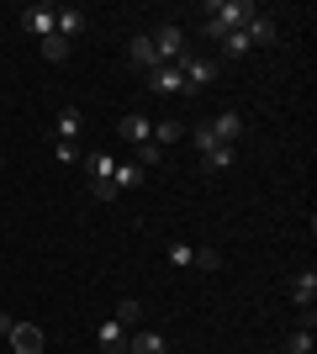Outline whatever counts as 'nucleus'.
<instances>
[{"mask_svg":"<svg viewBox=\"0 0 317 354\" xmlns=\"http://www.w3.org/2000/svg\"><path fill=\"white\" fill-rule=\"evenodd\" d=\"M254 16H259L254 0H211V6H206V37H217V43H222L227 32H243Z\"/></svg>","mask_w":317,"mask_h":354,"instance_id":"obj_1","label":"nucleus"},{"mask_svg":"<svg viewBox=\"0 0 317 354\" xmlns=\"http://www.w3.org/2000/svg\"><path fill=\"white\" fill-rule=\"evenodd\" d=\"M153 48H159V64H185V32L175 21H164L159 32H148Z\"/></svg>","mask_w":317,"mask_h":354,"instance_id":"obj_2","label":"nucleus"},{"mask_svg":"<svg viewBox=\"0 0 317 354\" xmlns=\"http://www.w3.org/2000/svg\"><path fill=\"white\" fill-rule=\"evenodd\" d=\"M127 339H133V333H127L117 317L95 323V344H101V354H133V349H127Z\"/></svg>","mask_w":317,"mask_h":354,"instance_id":"obj_3","label":"nucleus"},{"mask_svg":"<svg viewBox=\"0 0 317 354\" xmlns=\"http://www.w3.org/2000/svg\"><path fill=\"white\" fill-rule=\"evenodd\" d=\"M180 74H185V95H196V90H206L211 80H217V64L211 59H185Z\"/></svg>","mask_w":317,"mask_h":354,"instance_id":"obj_4","label":"nucleus"},{"mask_svg":"<svg viewBox=\"0 0 317 354\" xmlns=\"http://www.w3.org/2000/svg\"><path fill=\"white\" fill-rule=\"evenodd\" d=\"M16 21H21V32H32L37 43H43V37H53V6H27Z\"/></svg>","mask_w":317,"mask_h":354,"instance_id":"obj_5","label":"nucleus"},{"mask_svg":"<svg viewBox=\"0 0 317 354\" xmlns=\"http://www.w3.org/2000/svg\"><path fill=\"white\" fill-rule=\"evenodd\" d=\"M127 53H133V69H143V74L164 69V64H159V48H153V37H148V32H137L133 43H127Z\"/></svg>","mask_w":317,"mask_h":354,"instance_id":"obj_6","label":"nucleus"},{"mask_svg":"<svg viewBox=\"0 0 317 354\" xmlns=\"http://www.w3.org/2000/svg\"><path fill=\"white\" fill-rule=\"evenodd\" d=\"M148 90H153V95H185V74H180V64L153 69V74H148Z\"/></svg>","mask_w":317,"mask_h":354,"instance_id":"obj_7","label":"nucleus"},{"mask_svg":"<svg viewBox=\"0 0 317 354\" xmlns=\"http://www.w3.org/2000/svg\"><path fill=\"white\" fill-rule=\"evenodd\" d=\"M79 127H85L79 106H59V117H53V143H79Z\"/></svg>","mask_w":317,"mask_h":354,"instance_id":"obj_8","label":"nucleus"},{"mask_svg":"<svg viewBox=\"0 0 317 354\" xmlns=\"http://www.w3.org/2000/svg\"><path fill=\"white\" fill-rule=\"evenodd\" d=\"M53 32L75 43L79 32H85V11H79V6H53Z\"/></svg>","mask_w":317,"mask_h":354,"instance_id":"obj_9","label":"nucleus"},{"mask_svg":"<svg viewBox=\"0 0 317 354\" xmlns=\"http://www.w3.org/2000/svg\"><path fill=\"white\" fill-rule=\"evenodd\" d=\"M206 127H211V138H217V143H227V148L243 138V117H238V111H222V117H211Z\"/></svg>","mask_w":317,"mask_h":354,"instance_id":"obj_10","label":"nucleus"},{"mask_svg":"<svg viewBox=\"0 0 317 354\" xmlns=\"http://www.w3.org/2000/svg\"><path fill=\"white\" fill-rule=\"evenodd\" d=\"M233 159H238V148H227V143L206 148L201 153V175H222V169H233Z\"/></svg>","mask_w":317,"mask_h":354,"instance_id":"obj_11","label":"nucleus"},{"mask_svg":"<svg viewBox=\"0 0 317 354\" xmlns=\"http://www.w3.org/2000/svg\"><path fill=\"white\" fill-rule=\"evenodd\" d=\"M11 344H16V354H43V328L16 323V328H11Z\"/></svg>","mask_w":317,"mask_h":354,"instance_id":"obj_12","label":"nucleus"},{"mask_svg":"<svg viewBox=\"0 0 317 354\" xmlns=\"http://www.w3.org/2000/svg\"><path fill=\"white\" fill-rule=\"evenodd\" d=\"M117 133L127 138V143H148V138H153V122H148V117H122Z\"/></svg>","mask_w":317,"mask_h":354,"instance_id":"obj_13","label":"nucleus"},{"mask_svg":"<svg viewBox=\"0 0 317 354\" xmlns=\"http://www.w3.org/2000/svg\"><path fill=\"white\" fill-rule=\"evenodd\" d=\"M37 48H43L48 64H69V53H75V43H69V37H59V32H53V37H43Z\"/></svg>","mask_w":317,"mask_h":354,"instance_id":"obj_14","label":"nucleus"},{"mask_svg":"<svg viewBox=\"0 0 317 354\" xmlns=\"http://www.w3.org/2000/svg\"><path fill=\"white\" fill-rule=\"evenodd\" d=\"M291 301H296V307H312V301H317V275H312V270L291 281Z\"/></svg>","mask_w":317,"mask_h":354,"instance_id":"obj_15","label":"nucleus"},{"mask_svg":"<svg viewBox=\"0 0 317 354\" xmlns=\"http://www.w3.org/2000/svg\"><path fill=\"white\" fill-rule=\"evenodd\" d=\"M243 37H249V43H275V37H280V32H275V21L265 11L254 16V21H249V27H243Z\"/></svg>","mask_w":317,"mask_h":354,"instance_id":"obj_16","label":"nucleus"},{"mask_svg":"<svg viewBox=\"0 0 317 354\" xmlns=\"http://www.w3.org/2000/svg\"><path fill=\"white\" fill-rule=\"evenodd\" d=\"M127 349H133V354H164V333H133Z\"/></svg>","mask_w":317,"mask_h":354,"instance_id":"obj_17","label":"nucleus"},{"mask_svg":"<svg viewBox=\"0 0 317 354\" xmlns=\"http://www.w3.org/2000/svg\"><path fill=\"white\" fill-rule=\"evenodd\" d=\"M85 169H90V180H111L117 159H111V153H85Z\"/></svg>","mask_w":317,"mask_h":354,"instance_id":"obj_18","label":"nucleus"},{"mask_svg":"<svg viewBox=\"0 0 317 354\" xmlns=\"http://www.w3.org/2000/svg\"><path fill=\"white\" fill-rule=\"evenodd\" d=\"M137 317H143V307H137L133 296H127V301H117V323L127 328V333H137Z\"/></svg>","mask_w":317,"mask_h":354,"instance_id":"obj_19","label":"nucleus"},{"mask_svg":"<svg viewBox=\"0 0 317 354\" xmlns=\"http://www.w3.org/2000/svg\"><path fill=\"white\" fill-rule=\"evenodd\" d=\"M180 122H153V138H148V143H159V148H164V143H180Z\"/></svg>","mask_w":317,"mask_h":354,"instance_id":"obj_20","label":"nucleus"},{"mask_svg":"<svg viewBox=\"0 0 317 354\" xmlns=\"http://www.w3.org/2000/svg\"><path fill=\"white\" fill-rule=\"evenodd\" d=\"M137 180H143L137 164H117V169H111V185H117V191H127V185H137Z\"/></svg>","mask_w":317,"mask_h":354,"instance_id":"obj_21","label":"nucleus"},{"mask_svg":"<svg viewBox=\"0 0 317 354\" xmlns=\"http://www.w3.org/2000/svg\"><path fill=\"white\" fill-rule=\"evenodd\" d=\"M249 48H254V43H249L243 32H227V37H222V53H227V59H243Z\"/></svg>","mask_w":317,"mask_h":354,"instance_id":"obj_22","label":"nucleus"},{"mask_svg":"<svg viewBox=\"0 0 317 354\" xmlns=\"http://www.w3.org/2000/svg\"><path fill=\"white\" fill-rule=\"evenodd\" d=\"M159 159H164V148H159V143H137V169H153Z\"/></svg>","mask_w":317,"mask_h":354,"instance_id":"obj_23","label":"nucleus"},{"mask_svg":"<svg viewBox=\"0 0 317 354\" xmlns=\"http://www.w3.org/2000/svg\"><path fill=\"white\" fill-rule=\"evenodd\" d=\"M286 349L291 354H312V328H296V333L286 339Z\"/></svg>","mask_w":317,"mask_h":354,"instance_id":"obj_24","label":"nucleus"},{"mask_svg":"<svg viewBox=\"0 0 317 354\" xmlns=\"http://www.w3.org/2000/svg\"><path fill=\"white\" fill-rule=\"evenodd\" d=\"M191 143H196V153H206V148H217V138H211L206 122H196V127H191Z\"/></svg>","mask_w":317,"mask_h":354,"instance_id":"obj_25","label":"nucleus"},{"mask_svg":"<svg viewBox=\"0 0 317 354\" xmlns=\"http://www.w3.org/2000/svg\"><path fill=\"white\" fill-rule=\"evenodd\" d=\"M191 265H196V270H222V254H217V249H196Z\"/></svg>","mask_w":317,"mask_h":354,"instance_id":"obj_26","label":"nucleus"},{"mask_svg":"<svg viewBox=\"0 0 317 354\" xmlns=\"http://www.w3.org/2000/svg\"><path fill=\"white\" fill-rule=\"evenodd\" d=\"M90 196H95V201H117V185H111V180H90Z\"/></svg>","mask_w":317,"mask_h":354,"instance_id":"obj_27","label":"nucleus"},{"mask_svg":"<svg viewBox=\"0 0 317 354\" xmlns=\"http://www.w3.org/2000/svg\"><path fill=\"white\" fill-rule=\"evenodd\" d=\"M53 159L59 164H79V143H53Z\"/></svg>","mask_w":317,"mask_h":354,"instance_id":"obj_28","label":"nucleus"},{"mask_svg":"<svg viewBox=\"0 0 317 354\" xmlns=\"http://www.w3.org/2000/svg\"><path fill=\"white\" fill-rule=\"evenodd\" d=\"M191 259H196L191 243H169V265H191Z\"/></svg>","mask_w":317,"mask_h":354,"instance_id":"obj_29","label":"nucleus"},{"mask_svg":"<svg viewBox=\"0 0 317 354\" xmlns=\"http://www.w3.org/2000/svg\"><path fill=\"white\" fill-rule=\"evenodd\" d=\"M11 328H16V317H11V312H0V333H6V339H11Z\"/></svg>","mask_w":317,"mask_h":354,"instance_id":"obj_30","label":"nucleus"}]
</instances>
